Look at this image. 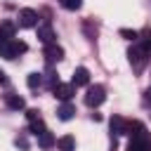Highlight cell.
<instances>
[{
	"label": "cell",
	"mask_w": 151,
	"mask_h": 151,
	"mask_svg": "<svg viewBox=\"0 0 151 151\" xmlns=\"http://www.w3.org/2000/svg\"><path fill=\"white\" fill-rule=\"evenodd\" d=\"M5 104H7L12 111H24V109H26V101H24V97H19V94H7V97H5Z\"/></svg>",
	"instance_id": "obj_10"
},
{
	"label": "cell",
	"mask_w": 151,
	"mask_h": 151,
	"mask_svg": "<svg viewBox=\"0 0 151 151\" xmlns=\"http://www.w3.org/2000/svg\"><path fill=\"white\" fill-rule=\"evenodd\" d=\"M71 83H73L76 87H85V85H90V71H87L85 66H78V68L73 71Z\"/></svg>",
	"instance_id": "obj_8"
},
{
	"label": "cell",
	"mask_w": 151,
	"mask_h": 151,
	"mask_svg": "<svg viewBox=\"0 0 151 151\" xmlns=\"http://www.w3.org/2000/svg\"><path fill=\"white\" fill-rule=\"evenodd\" d=\"M14 144H17L21 151H26V149H28V139H26V134H19V137L14 139Z\"/></svg>",
	"instance_id": "obj_21"
},
{
	"label": "cell",
	"mask_w": 151,
	"mask_h": 151,
	"mask_svg": "<svg viewBox=\"0 0 151 151\" xmlns=\"http://www.w3.org/2000/svg\"><path fill=\"white\" fill-rule=\"evenodd\" d=\"M120 35L125 40H137L139 38V31H132V28H120Z\"/></svg>",
	"instance_id": "obj_19"
},
{
	"label": "cell",
	"mask_w": 151,
	"mask_h": 151,
	"mask_svg": "<svg viewBox=\"0 0 151 151\" xmlns=\"http://www.w3.org/2000/svg\"><path fill=\"white\" fill-rule=\"evenodd\" d=\"M109 127H111V134H113V137H118V134H127V120L120 118V116H111Z\"/></svg>",
	"instance_id": "obj_6"
},
{
	"label": "cell",
	"mask_w": 151,
	"mask_h": 151,
	"mask_svg": "<svg viewBox=\"0 0 151 151\" xmlns=\"http://www.w3.org/2000/svg\"><path fill=\"white\" fill-rule=\"evenodd\" d=\"M0 57H2V59H17V57H19V52L14 50L12 38H9L7 42H2V45H0Z\"/></svg>",
	"instance_id": "obj_12"
},
{
	"label": "cell",
	"mask_w": 151,
	"mask_h": 151,
	"mask_svg": "<svg viewBox=\"0 0 151 151\" xmlns=\"http://www.w3.org/2000/svg\"><path fill=\"white\" fill-rule=\"evenodd\" d=\"M57 149L59 151H76V137L73 134H64L57 139Z\"/></svg>",
	"instance_id": "obj_11"
},
{
	"label": "cell",
	"mask_w": 151,
	"mask_h": 151,
	"mask_svg": "<svg viewBox=\"0 0 151 151\" xmlns=\"http://www.w3.org/2000/svg\"><path fill=\"white\" fill-rule=\"evenodd\" d=\"M28 127H31V132H33V134H40V132H45V130H47V127H45V123H42V118L31 120V123H28Z\"/></svg>",
	"instance_id": "obj_17"
},
{
	"label": "cell",
	"mask_w": 151,
	"mask_h": 151,
	"mask_svg": "<svg viewBox=\"0 0 151 151\" xmlns=\"http://www.w3.org/2000/svg\"><path fill=\"white\" fill-rule=\"evenodd\" d=\"M127 59H130V66L134 68V73H142L149 64V52L142 45H134V47L127 50Z\"/></svg>",
	"instance_id": "obj_1"
},
{
	"label": "cell",
	"mask_w": 151,
	"mask_h": 151,
	"mask_svg": "<svg viewBox=\"0 0 151 151\" xmlns=\"http://www.w3.org/2000/svg\"><path fill=\"white\" fill-rule=\"evenodd\" d=\"M54 144H57V142H54V137H52L50 130H45V132L38 134V146H40V149H52Z\"/></svg>",
	"instance_id": "obj_14"
},
{
	"label": "cell",
	"mask_w": 151,
	"mask_h": 151,
	"mask_svg": "<svg viewBox=\"0 0 151 151\" xmlns=\"http://www.w3.org/2000/svg\"><path fill=\"white\" fill-rule=\"evenodd\" d=\"M144 101H146V104L151 101V85H149V87H146V92H144Z\"/></svg>",
	"instance_id": "obj_23"
},
{
	"label": "cell",
	"mask_w": 151,
	"mask_h": 151,
	"mask_svg": "<svg viewBox=\"0 0 151 151\" xmlns=\"http://www.w3.org/2000/svg\"><path fill=\"white\" fill-rule=\"evenodd\" d=\"M19 26L21 28H35L38 26V12L31 9V7L19 9Z\"/></svg>",
	"instance_id": "obj_3"
},
{
	"label": "cell",
	"mask_w": 151,
	"mask_h": 151,
	"mask_svg": "<svg viewBox=\"0 0 151 151\" xmlns=\"http://www.w3.org/2000/svg\"><path fill=\"white\" fill-rule=\"evenodd\" d=\"M0 28L5 31V35H7V38H14V24H9V21H2V24H0Z\"/></svg>",
	"instance_id": "obj_20"
},
{
	"label": "cell",
	"mask_w": 151,
	"mask_h": 151,
	"mask_svg": "<svg viewBox=\"0 0 151 151\" xmlns=\"http://www.w3.org/2000/svg\"><path fill=\"white\" fill-rule=\"evenodd\" d=\"M54 31H52V26H50V21H45L42 26H38V40L42 42V45H52L54 42Z\"/></svg>",
	"instance_id": "obj_7"
},
{
	"label": "cell",
	"mask_w": 151,
	"mask_h": 151,
	"mask_svg": "<svg viewBox=\"0 0 151 151\" xmlns=\"http://www.w3.org/2000/svg\"><path fill=\"white\" fill-rule=\"evenodd\" d=\"M73 113H76V106H73V104H68V101H64V104L57 109L59 120H71V118H73Z\"/></svg>",
	"instance_id": "obj_13"
},
{
	"label": "cell",
	"mask_w": 151,
	"mask_h": 151,
	"mask_svg": "<svg viewBox=\"0 0 151 151\" xmlns=\"http://www.w3.org/2000/svg\"><path fill=\"white\" fill-rule=\"evenodd\" d=\"M26 118H28V123H31V120H38V118H40V111H38V109H28V111H26Z\"/></svg>",
	"instance_id": "obj_22"
},
{
	"label": "cell",
	"mask_w": 151,
	"mask_h": 151,
	"mask_svg": "<svg viewBox=\"0 0 151 151\" xmlns=\"http://www.w3.org/2000/svg\"><path fill=\"white\" fill-rule=\"evenodd\" d=\"M137 40H139V45H142V47H144V50H146V52L151 54V26L142 28V31H139V38H137Z\"/></svg>",
	"instance_id": "obj_15"
},
{
	"label": "cell",
	"mask_w": 151,
	"mask_h": 151,
	"mask_svg": "<svg viewBox=\"0 0 151 151\" xmlns=\"http://www.w3.org/2000/svg\"><path fill=\"white\" fill-rule=\"evenodd\" d=\"M127 134H130V139H139V137H146L149 132H146L144 123H139V120H130V123H127Z\"/></svg>",
	"instance_id": "obj_9"
},
{
	"label": "cell",
	"mask_w": 151,
	"mask_h": 151,
	"mask_svg": "<svg viewBox=\"0 0 151 151\" xmlns=\"http://www.w3.org/2000/svg\"><path fill=\"white\" fill-rule=\"evenodd\" d=\"M5 83H7V76H5V71L0 68V85H5Z\"/></svg>",
	"instance_id": "obj_24"
},
{
	"label": "cell",
	"mask_w": 151,
	"mask_h": 151,
	"mask_svg": "<svg viewBox=\"0 0 151 151\" xmlns=\"http://www.w3.org/2000/svg\"><path fill=\"white\" fill-rule=\"evenodd\" d=\"M59 2H61L64 9H71V12L80 9V5H83V0H59Z\"/></svg>",
	"instance_id": "obj_18"
},
{
	"label": "cell",
	"mask_w": 151,
	"mask_h": 151,
	"mask_svg": "<svg viewBox=\"0 0 151 151\" xmlns=\"http://www.w3.org/2000/svg\"><path fill=\"white\" fill-rule=\"evenodd\" d=\"M52 94H54L57 99H61V101H68V99L76 94V85H73V83H57V85L52 87Z\"/></svg>",
	"instance_id": "obj_4"
},
{
	"label": "cell",
	"mask_w": 151,
	"mask_h": 151,
	"mask_svg": "<svg viewBox=\"0 0 151 151\" xmlns=\"http://www.w3.org/2000/svg\"><path fill=\"white\" fill-rule=\"evenodd\" d=\"M42 57H45V61H47V64H54V61L64 59V50H61L57 42H52V45H45V52H42Z\"/></svg>",
	"instance_id": "obj_5"
},
{
	"label": "cell",
	"mask_w": 151,
	"mask_h": 151,
	"mask_svg": "<svg viewBox=\"0 0 151 151\" xmlns=\"http://www.w3.org/2000/svg\"><path fill=\"white\" fill-rule=\"evenodd\" d=\"M26 85H28L31 90L40 87V85H42V73H28V78H26Z\"/></svg>",
	"instance_id": "obj_16"
},
{
	"label": "cell",
	"mask_w": 151,
	"mask_h": 151,
	"mask_svg": "<svg viewBox=\"0 0 151 151\" xmlns=\"http://www.w3.org/2000/svg\"><path fill=\"white\" fill-rule=\"evenodd\" d=\"M104 99H106V87H104V85H90V87H87V92H85V104H87L90 109L101 106Z\"/></svg>",
	"instance_id": "obj_2"
},
{
	"label": "cell",
	"mask_w": 151,
	"mask_h": 151,
	"mask_svg": "<svg viewBox=\"0 0 151 151\" xmlns=\"http://www.w3.org/2000/svg\"><path fill=\"white\" fill-rule=\"evenodd\" d=\"M7 40H9V38H7V35H5V31L0 28V45H2V42H7Z\"/></svg>",
	"instance_id": "obj_25"
}]
</instances>
